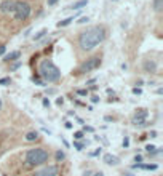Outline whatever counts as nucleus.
Listing matches in <instances>:
<instances>
[{"label":"nucleus","mask_w":163,"mask_h":176,"mask_svg":"<svg viewBox=\"0 0 163 176\" xmlns=\"http://www.w3.org/2000/svg\"><path fill=\"white\" fill-rule=\"evenodd\" d=\"M10 83H11V78H10V77L0 78V85H10Z\"/></svg>","instance_id":"nucleus-21"},{"label":"nucleus","mask_w":163,"mask_h":176,"mask_svg":"<svg viewBox=\"0 0 163 176\" xmlns=\"http://www.w3.org/2000/svg\"><path fill=\"white\" fill-rule=\"evenodd\" d=\"M149 136H151V138H157V131H151V133H149Z\"/></svg>","instance_id":"nucleus-36"},{"label":"nucleus","mask_w":163,"mask_h":176,"mask_svg":"<svg viewBox=\"0 0 163 176\" xmlns=\"http://www.w3.org/2000/svg\"><path fill=\"white\" fill-rule=\"evenodd\" d=\"M43 106H45V107H50V99H48V98L43 99Z\"/></svg>","instance_id":"nucleus-34"},{"label":"nucleus","mask_w":163,"mask_h":176,"mask_svg":"<svg viewBox=\"0 0 163 176\" xmlns=\"http://www.w3.org/2000/svg\"><path fill=\"white\" fill-rule=\"evenodd\" d=\"M88 5V0H78V2H75L71 8L72 10H80V8H83V7H86Z\"/></svg>","instance_id":"nucleus-15"},{"label":"nucleus","mask_w":163,"mask_h":176,"mask_svg":"<svg viewBox=\"0 0 163 176\" xmlns=\"http://www.w3.org/2000/svg\"><path fill=\"white\" fill-rule=\"evenodd\" d=\"M161 8H163V0H154V10L157 13H160Z\"/></svg>","instance_id":"nucleus-16"},{"label":"nucleus","mask_w":163,"mask_h":176,"mask_svg":"<svg viewBox=\"0 0 163 176\" xmlns=\"http://www.w3.org/2000/svg\"><path fill=\"white\" fill-rule=\"evenodd\" d=\"M38 139V133L37 131H29L26 134V141L27 143H32V141H37Z\"/></svg>","instance_id":"nucleus-13"},{"label":"nucleus","mask_w":163,"mask_h":176,"mask_svg":"<svg viewBox=\"0 0 163 176\" xmlns=\"http://www.w3.org/2000/svg\"><path fill=\"white\" fill-rule=\"evenodd\" d=\"M131 91H133V94H141V93H142V90H141L139 87H134Z\"/></svg>","instance_id":"nucleus-28"},{"label":"nucleus","mask_w":163,"mask_h":176,"mask_svg":"<svg viewBox=\"0 0 163 176\" xmlns=\"http://www.w3.org/2000/svg\"><path fill=\"white\" fill-rule=\"evenodd\" d=\"M13 7H15V0H2L0 2V13H11L13 11Z\"/></svg>","instance_id":"nucleus-8"},{"label":"nucleus","mask_w":163,"mask_h":176,"mask_svg":"<svg viewBox=\"0 0 163 176\" xmlns=\"http://www.w3.org/2000/svg\"><path fill=\"white\" fill-rule=\"evenodd\" d=\"M99 66H101V56H93V58H90V59H86V61L82 63L75 74H77V75L88 74V72H91V71H96Z\"/></svg>","instance_id":"nucleus-5"},{"label":"nucleus","mask_w":163,"mask_h":176,"mask_svg":"<svg viewBox=\"0 0 163 176\" xmlns=\"http://www.w3.org/2000/svg\"><path fill=\"white\" fill-rule=\"evenodd\" d=\"M83 136H85V133H83V131H75V133H74V138H75L77 141L83 139Z\"/></svg>","instance_id":"nucleus-20"},{"label":"nucleus","mask_w":163,"mask_h":176,"mask_svg":"<svg viewBox=\"0 0 163 176\" xmlns=\"http://www.w3.org/2000/svg\"><path fill=\"white\" fill-rule=\"evenodd\" d=\"M47 32H48V29H42V31H38V32L34 35V40H40V38H43V37L47 35Z\"/></svg>","instance_id":"nucleus-17"},{"label":"nucleus","mask_w":163,"mask_h":176,"mask_svg":"<svg viewBox=\"0 0 163 176\" xmlns=\"http://www.w3.org/2000/svg\"><path fill=\"white\" fill-rule=\"evenodd\" d=\"M19 67H21V61H18V63H15V64H13L10 71H16V69H19Z\"/></svg>","instance_id":"nucleus-26"},{"label":"nucleus","mask_w":163,"mask_h":176,"mask_svg":"<svg viewBox=\"0 0 163 176\" xmlns=\"http://www.w3.org/2000/svg\"><path fill=\"white\" fill-rule=\"evenodd\" d=\"M48 151L43 147H34V149H29L24 155V163L27 167H43L47 162H48Z\"/></svg>","instance_id":"nucleus-2"},{"label":"nucleus","mask_w":163,"mask_h":176,"mask_svg":"<svg viewBox=\"0 0 163 176\" xmlns=\"http://www.w3.org/2000/svg\"><path fill=\"white\" fill-rule=\"evenodd\" d=\"M56 2H58V0H48V5H54Z\"/></svg>","instance_id":"nucleus-38"},{"label":"nucleus","mask_w":163,"mask_h":176,"mask_svg":"<svg viewBox=\"0 0 163 176\" xmlns=\"http://www.w3.org/2000/svg\"><path fill=\"white\" fill-rule=\"evenodd\" d=\"M147 111L146 109H139L138 112L134 114V117H133V125H136V127H141L142 123H146L147 122Z\"/></svg>","instance_id":"nucleus-7"},{"label":"nucleus","mask_w":163,"mask_h":176,"mask_svg":"<svg viewBox=\"0 0 163 176\" xmlns=\"http://www.w3.org/2000/svg\"><path fill=\"white\" fill-rule=\"evenodd\" d=\"M0 109H2V99H0Z\"/></svg>","instance_id":"nucleus-42"},{"label":"nucleus","mask_w":163,"mask_h":176,"mask_svg":"<svg viewBox=\"0 0 163 176\" xmlns=\"http://www.w3.org/2000/svg\"><path fill=\"white\" fill-rule=\"evenodd\" d=\"M21 58V51H11L8 53V55L3 56V61L5 63H13V61H18Z\"/></svg>","instance_id":"nucleus-12"},{"label":"nucleus","mask_w":163,"mask_h":176,"mask_svg":"<svg viewBox=\"0 0 163 176\" xmlns=\"http://www.w3.org/2000/svg\"><path fill=\"white\" fill-rule=\"evenodd\" d=\"M121 146H123L125 149L130 146V138H128V136H125V138H123V143H121Z\"/></svg>","instance_id":"nucleus-25"},{"label":"nucleus","mask_w":163,"mask_h":176,"mask_svg":"<svg viewBox=\"0 0 163 176\" xmlns=\"http://www.w3.org/2000/svg\"><path fill=\"white\" fill-rule=\"evenodd\" d=\"M5 51H7V47H5V45H2V47H0V56H3V55H5Z\"/></svg>","instance_id":"nucleus-31"},{"label":"nucleus","mask_w":163,"mask_h":176,"mask_svg":"<svg viewBox=\"0 0 163 176\" xmlns=\"http://www.w3.org/2000/svg\"><path fill=\"white\" fill-rule=\"evenodd\" d=\"M83 176H91V171H86V173H83Z\"/></svg>","instance_id":"nucleus-40"},{"label":"nucleus","mask_w":163,"mask_h":176,"mask_svg":"<svg viewBox=\"0 0 163 176\" xmlns=\"http://www.w3.org/2000/svg\"><path fill=\"white\" fill-rule=\"evenodd\" d=\"M54 157H56V162H62L66 158V154L62 151H56V154H54Z\"/></svg>","instance_id":"nucleus-19"},{"label":"nucleus","mask_w":163,"mask_h":176,"mask_svg":"<svg viewBox=\"0 0 163 176\" xmlns=\"http://www.w3.org/2000/svg\"><path fill=\"white\" fill-rule=\"evenodd\" d=\"M123 176H134L133 173H126V174H123Z\"/></svg>","instance_id":"nucleus-41"},{"label":"nucleus","mask_w":163,"mask_h":176,"mask_svg":"<svg viewBox=\"0 0 163 176\" xmlns=\"http://www.w3.org/2000/svg\"><path fill=\"white\" fill-rule=\"evenodd\" d=\"M75 19V16H69V18H66V19H62V21H59L56 26H58V28H66V26H69L72 21Z\"/></svg>","instance_id":"nucleus-14"},{"label":"nucleus","mask_w":163,"mask_h":176,"mask_svg":"<svg viewBox=\"0 0 163 176\" xmlns=\"http://www.w3.org/2000/svg\"><path fill=\"white\" fill-rule=\"evenodd\" d=\"M38 74H40L43 82H48V83L58 82V80L61 78V71L54 66V63L51 59H43L42 63H40Z\"/></svg>","instance_id":"nucleus-3"},{"label":"nucleus","mask_w":163,"mask_h":176,"mask_svg":"<svg viewBox=\"0 0 163 176\" xmlns=\"http://www.w3.org/2000/svg\"><path fill=\"white\" fill-rule=\"evenodd\" d=\"M106 40V29L102 26H93L78 35V45L83 51H91Z\"/></svg>","instance_id":"nucleus-1"},{"label":"nucleus","mask_w":163,"mask_h":176,"mask_svg":"<svg viewBox=\"0 0 163 176\" xmlns=\"http://www.w3.org/2000/svg\"><path fill=\"white\" fill-rule=\"evenodd\" d=\"M85 131H88V133H93L94 130H93L91 127H83V133H85Z\"/></svg>","instance_id":"nucleus-33"},{"label":"nucleus","mask_w":163,"mask_h":176,"mask_svg":"<svg viewBox=\"0 0 163 176\" xmlns=\"http://www.w3.org/2000/svg\"><path fill=\"white\" fill-rule=\"evenodd\" d=\"M144 71L149 72V74L157 72V63H155L154 59H146V61H144Z\"/></svg>","instance_id":"nucleus-9"},{"label":"nucleus","mask_w":163,"mask_h":176,"mask_svg":"<svg viewBox=\"0 0 163 176\" xmlns=\"http://www.w3.org/2000/svg\"><path fill=\"white\" fill-rule=\"evenodd\" d=\"M101 151H102V149H101V147H98L96 151H94V152H91L90 155H91V157H96V155H99V154H101Z\"/></svg>","instance_id":"nucleus-30"},{"label":"nucleus","mask_w":163,"mask_h":176,"mask_svg":"<svg viewBox=\"0 0 163 176\" xmlns=\"http://www.w3.org/2000/svg\"><path fill=\"white\" fill-rule=\"evenodd\" d=\"M31 13H32L31 5L27 2H22V0H18V2H15V7H13L11 15H13V18H15L16 21H26L27 18L31 16Z\"/></svg>","instance_id":"nucleus-4"},{"label":"nucleus","mask_w":163,"mask_h":176,"mask_svg":"<svg viewBox=\"0 0 163 176\" xmlns=\"http://www.w3.org/2000/svg\"><path fill=\"white\" fill-rule=\"evenodd\" d=\"M91 103H94V104L99 103V96H96V94H94V96H91Z\"/></svg>","instance_id":"nucleus-32"},{"label":"nucleus","mask_w":163,"mask_h":176,"mask_svg":"<svg viewBox=\"0 0 163 176\" xmlns=\"http://www.w3.org/2000/svg\"><path fill=\"white\" fill-rule=\"evenodd\" d=\"M155 149H157V147H155L154 144H147V146H146V151H147L149 154H151V152H154V151H155Z\"/></svg>","instance_id":"nucleus-23"},{"label":"nucleus","mask_w":163,"mask_h":176,"mask_svg":"<svg viewBox=\"0 0 163 176\" xmlns=\"http://www.w3.org/2000/svg\"><path fill=\"white\" fill-rule=\"evenodd\" d=\"M133 168H139V170H149V171H155L158 168L157 163H134Z\"/></svg>","instance_id":"nucleus-11"},{"label":"nucleus","mask_w":163,"mask_h":176,"mask_svg":"<svg viewBox=\"0 0 163 176\" xmlns=\"http://www.w3.org/2000/svg\"><path fill=\"white\" fill-rule=\"evenodd\" d=\"M62 103H64V98H58V99H56V104H58V106H61Z\"/></svg>","instance_id":"nucleus-35"},{"label":"nucleus","mask_w":163,"mask_h":176,"mask_svg":"<svg viewBox=\"0 0 163 176\" xmlns=\"http://www.w3.org/2000/svg\"><path fill=\"white\" fill-rule=\"evenodd\" d=\"M83 146H85V144L80 143V141H75V143H74V147L77 149V151H83Z\"/></svg>","instance_id":"nucleus-22"},{"label":"nucleus","mask_w":163,"mask_h":176,"mask_svg":"<svg viewBox=\"0 0 163 176\" xmlns=\"http://www.w3.org/2000/svg\"><path fill=\"white\" fill-rule=\"evenodd\" d=\"M134 162H136V163H141V162H142V155L141 154H136L134 155Z\"/></svg>","instance_id":"nucleus-27"},{"label":"nucleus","mask_w":163,"mask_h":176,"mask_svg":"<svg viewBox=\"0 0 163 176\" xmlns=\"http://www.w3.org/2000/svg\"><path fill=\"white\" fill-rule=\"evenodd\" d=\"M32 176H59L58 165H43L40 170H35Z\"/></svg>","instance_id":"nucleus-6"},{"label":"nucleus","mask_w":163,"mask_h":176,"mask_svg":"<svg viewBox=\"0 0 163 176\" xmlns=\"http://www.w3.org/2000/svg\"><path fill=\"white\" fill-rule=\"evenodd\" d=\"M77 94H80V96H86L88 90H77Z\"/></svg>","instance_id":"nucleus-29"},{"label":"nucleus","mask_w":163,"mask_h":176,"mask_svg":"<svg viewBox=\"0 0 163 176\" xmlns=\"http://www.w3.org/2000/svg\"><path fill=\"white\" fill-rule=\"evenodd\" d=\"M32 82H34L35 85H40V87H43V85H45V82H43V80L40 78L38 75H34V77H32Z\"/></svg>","instance_id":"nucleus-18"},{"label":"nucleus","mask_w":163,"mask_h":176,"mask_svg":"<svg viewBox=\"0 0 163 176\" xmlns=\"http://www.w3.org/2000/svg\"><path fill=\"white\" fill-rule=\"evenodd\" d=\"M104 163L107 165H112V167H117L120 163V158L117 155H112V154H106L104 155Z\"/></svg>","instance_id":"nucleus-10"},{"label":"nucleus","mask_w":163,"mask_h":176,"mask_svg":"<svg viewBox=\"0 0 163 176\" xmlns=\"http://www.w3.org/2000/svg\"><path fill=\"white\" fill-rule=\"evenodd\" d=\"M93 176H104V173H102V171H98V173H94Z\"/></svg>","instance_id":"nucleus-39"},{"label":"nucleus","mask_w":163,"mask_h":176,"mask_svg":"<svg viewBox=\"0 0 163 176\" xmlns=\"http://www.w3.org/2000/svg\"><path fill=\"white\" fill-rule=\"evenodd\" d=\"M88 21H90V18H88V16H82L77 23H78V24H85V23H88Z\"/></svg>","instance_id":"nucleus-24"},{"label":"nucleus","mask_w":163,"mask_h":176,"mask_svg":"<svg viewBox=\"0 0 163 176\" xmlns=\"http://www.w3.org/2000/svg\"><path fill=\"white\" fill-rule=\"evenodd\" d=\"M66 128H67V130L72 128V123H71V122H66Z\"/></svg>","instance_id":"nucleus-37"}]
</instances>
